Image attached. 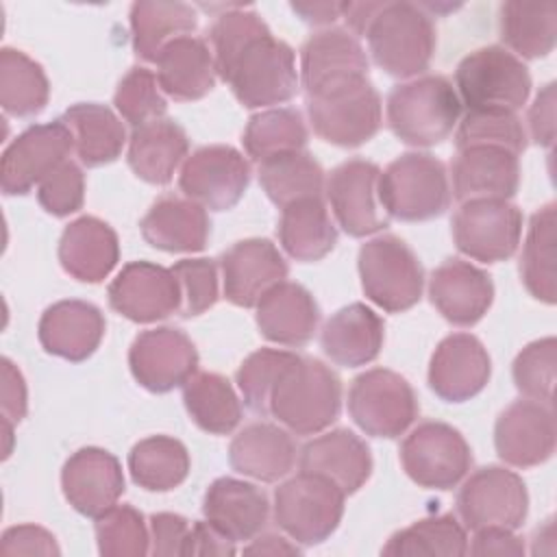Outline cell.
I'll return each instance as SVG.
<instances>
[{
	"label": "cell",
	"mask_w": 557,
	"mask_h": 557,
	"mask_svg": "<svg viewBox=\"0 0 557 557\" xmlns=\"http://www.w3.org/2000/svg\"><path fill=\"white\" fill-rule=\"evenodd\" d=\"M342 411V381L320 359L296 355L272 387L268 413L296 435H318Z\"/></svg>",
	"instance_id": "cell-1"
},
{
	"label": "cell",
	"mask_w": 557,
	"mask_h": 557,
	"mask_svg": "<svg viewBox=\"0 0 557 557\" xmlns=\"http://www.w3.org/2000/svg\"><path fill=\"white\" fill-rule=\"evenodd\" d=\"M218 76L231 85L233 96L248 109L287 102L298 89L294 50L272 37L270 30L246 41L218 67Z\"/></svg>",
	"instance_id": "cell-2"
},
{
	"label": "cell",
	"mask_w": 557,
	"mask_h": 557,
	"mask_svg": "<svg viewBox=\"0 0 557 557\" xmlns=\"http://www.w3.org/2000/svg\"><path fill=\"white\" fill-rule=\"evenodd\" d=\"M385 115L392 133L409 146L442 144L459 122L461 100L444 76H420L387 94Z\"/></svg>",
	"instance_id": "cell-3"
},
{
	"label": "cell",
	"mask_w": 557,
	"mask_h": 557,
	"mask_svg": "<svg viewBox=\"0 0 557 557\" xmlns=\"http://www.w3.org/2000/svg\"><path fill=\"white\" fill-rule=\"evenodd\" d=\"M363 37L374 63L396 78L422 74L435 52L431 15L413 2H383Z\"/></svg>",
	"instance_id": "cell-4"
},
{
	"label": "cell",
	"mask_w": 557,
	"mask_h": 557,
	"mask_svg": "<svg viewBox=\"0 0 557 557\" xmlns=\"http://www.w3.org/2000/svg\"><path fill=\"white\" fill-rule=\"evenodd\" d=\"M307 115L313 133L342 148L370 141L383 122L381 96L368 76H357L307 96Z\"/></svg>",
	"instance_id": "cell-5"
},
{
	"label": "cell",
	"mask_w": 557,
	"mask_h": 557,
	"mask_svg": "<svg viewBox=\"0 0 557 557\" xmlns=\"http://www.w3.org/2000/svg\"><path fill=\"white\" fill-rule=\"evenodd\" d=\"M455 87L468 111L516 113L531 94V74L507 48L483 46L459 61Z\"/></svg>",
	"instance_id": "cell-6"
},
{
	"label": "cell",
	"mask_w": 557,
	"mask_h": 557,
	"mask_svg": "<svg viewBox=\"0 0 557 557\" xmlns=\"http://www.w3.org/2000/svg\"><path fill=\"white\" fill-rule=\"evenodd\" d=\"M379 198L389 218L403 222L433 220L450 202L446 168L426 152L400 154L381 172Z\"/></svg>",
	"instance_id": "cell-7"
},
{
	"label": "cell",
	"mask_w": 557,
	"mask_h": 557,
	"mask_svg": "<svg viewBox=\"0 0 557 557\" xmlns=\"http://www.w3.org/2000/svg\"><path fill=\"white\" fill-rule=\"evenodd\" d=\"M344 498L331 479L300 470L274 490V520L296 544L315 546L339 527Z\"/></svg>",
	"instance_id": "cell-8"
},
{
	"label": "cell",
	"mask_w": 557,
	"mask_h": 557,
	"mask_svg": "<svg viewBox=\"0 0 557 557\" xmlns=\"http://www.w3.org/2000/svg\"><path fill=\"white\" fill-rule=\"evenodd\" d=\"M357 268L363 294L383 311L411 309L424 287V270L416 252L396 235H379L359 248Z\"/></svg>",
	"instance_id": "cell-9"
},
{
	"label": "cell",
	"mask_w": 557,
	"mask_h": 557,
	"mask_svg": "<svg viewBox=\"0 0 557 557\" xmlns=\"http://www.w3.org/2000/svg\"><path fill=\"white\" fill-rule=\"evenodd\" d=\"M348 413L366 435L392 440L418 418V398L405 376L372 368L355 376L348 389Z\"/></svg>",
	"instance_id": "cell-10"
},
{
	"label": "cell",
	"mask_w": 557,
	"mask_h": 557,
	"mask_svg": "<svg viewBox=\"0 0 557 557\" xmlns=\"http://www.w3.org/2000/svg\"><path fill=\"white\" fill-rule=\"evenodd\" d=\"M407 476L426 490L455 487L472 466L466 437L446 422H422L400 444Z\"/></svg>",
	"instance_id": "cell-11"
},
{
	"label": "cell",
	"mask_w": 557,
	"mask_h": 557,
	"mask_svg": "<svg viewBox=\"0 0 557 557\" xmlns=\"http://www.w3.org/2000/svg\"><path fill=\"white\" fill-rule=\"evenodd\" d=\"M529 511L524 481L503 466H485L472 472L459 494L457 513L472 531L500 527L516 531Z\"/></svg>",
	"instance_id": "cell-12"
},
{
	"label": "cell",
	"mask_w": 557,
	"mask_h": 557,
	"mask_svg": "<svg viewBox=\"0 0 557 557\" xmlns=\"http://www.w3.org/2000/svg\"><path fill=\"white\" fill-rule=\"evenodd\" d=\"M450 226L459 252L474 261L498 263L518 250L522 213L507 200H468L455 211Z\"/></svg>",
	"instance_id": "cell-13"
},
{
	"label": "cell",
	"mask_w": 557,
	"mask_h": 557,
	"mask_svg": "<svg viewBox=\"0 0 557 557\" xmlns=\"http://www.w3.org/2000/svg\"><path fill=\"white\" fill-rule=\"evenodd\" d=\"M74 137L63 120L33 124L2 152L0 187L7 196H24L67 161Z\"/></svg>",
	"instance_id": "cell-14"
},
{
	"label": "cell",
	"mask_w": 557,
	"mask_h": 557,
	"mask_svg": "<svg viewBox=\"0 0 557 557\" xmlns=\"http://www.w3.org/2000/svg\"><path fill=\"white\" fill-rule=\"evenodd\" d=\"M250 183V163L239 150L226 144H211L194 150L181 168V191L211 211L233 209Z\"/></svg>",
	"instance_id": "cell-15"
},
{
	"label": "cell",
	"mask_w": 557,
	"mask_h": 557,
	"mask_svg": "<svg viewBox=\"0 0 557 557\" xmlns=\"http://www.w3.org/2000/svg\"><path fill=\"white\" fill-rule=\"evenodd\" d=\"M128 368L144 389L165 394L185 385L198 372V350L185 331L157 326L133 339Z\"/></svg>",
	"instance_id": "cell-16"
},
{
	"label": "cell",
	"mask_w": 557,
	"mask_h": 557,
	"mask_svg": "<svg viewBox=\"0 0 557 557\" xmlns=\"http://www.w3.org/2000/svg\"><path fill=\"white\" fill-rule=\"evenodd\" d=\"M379 165L366 159H348L326 178L324 191L333 215L350 237H366L389 224L379 198Z\"/></svg>",
	"instance_id": "cell-17"
},
{
	"label": "cell",
	"mask_w": 557,
	"mask_h": 557,
	"mask_svg": "<svg viewBox=\"0 0 557 557\" xmlns=\"http://www.w3.org/2000/svg\"><path fill=\"white\" fill-rule=\"evenodd\" d=\"M109 305L131 322L165 320L181 309V287L170 268L150 261H131L111 281Z\"/></svg>",
	"instance_id": "cell-18"
},
{
	"label": "cell",
	"mask_w": 557,
	"mask_h": 557,
	"mask_svg": "<svg viewBox=\"0 0 557 557\" xmlns=\"http://www.w3.org/2000/svg\"><path fill=\"white\" fill-rule=\"evenodd\" d=\"M494 446L498 457L516 468H533L555 453V416L550 405L513 400L496 420Z\"/></svg>",
	"instance_id": "cell-19"
},
{
	"label": "cell",
	"mask_w": 557,
	"mask_h": 557,
	"mask_svg": "<svg viewBox=\"0 0 557 557\" xmlns=\"http://www.w3.org/2000/svg\"><path fill=\"white\" fill-rule=\"evenodd\" d=\"M65 500L87 518H100L124 494V474L115 455L98 446L78 448L61 470Z\"/></svg>",
	"instance_id": "cell-20"
},
{
	"label": "cell",
	"mask_w": 557,
	"mask_h": 557,
	"mask_svg": "<svg viewBox=\"0 0 557 557\" xmlns=\"http://www.w3.org/2000/svg\"><path fill=\"white\" fill-rule=\"evenodd\" d=\"M224 298L235 307H257L261 296L285 281L287 263L270 239L250 237L220 257Z\"/></svg>",
	"instance_id": "cell-21"
},
{
	"label": "cell",
	"mask_w": 557,
	"mask_h": 557,
	"mask_svg": "<svg viewBox=\"0 0 557 557\" xmlns=\"http://www.w3.org/2000/svg\"><path fill=\"white\" fill-rule=\"evenodd\" d=\"M492 361L479 337L453 333L444 337L429 363V387L446 403H463L483 392Z\"/></svg>",
	"instance_id": "cell-22"
},
{
	"label": "cell",
	"mask_w": 557,
	"mask_h": 557,
	"mask_svg": "<svg viewBox=\"0 0 557 557\" xmlns=\"http://www.w3.org/2000/svg\"><path fill=\"white\" fill-rule=\"evenodd\" d=\"M368 67L370 63L359 39L346 28H322L300 50V81L307 96L357 76H368Z\"/></svg>",
	"instance_id": "cell-23"
},
{
	"label": "cell",
	"mask_w": 557,
	"mask_h": 557,
	"mask_svg": "<svg viewBox=\"0 0 557 557\" xmlns=\"http://www.w3.org/2000/svg\"><path fill=\"white\" fill-rule=\"evenodd\" d=\"M453 196L468 200H509L520 185L518 154L498 146H470L457 150L450 165Z\"/></svg>",
	"instance_id": "cell-24"
},
{
	"label": "cell",
	"mask_w": 557,
	"mask_h": 557,
	"mask_svg": "<svg viewBox=\"0 0 557 557\" xmlns=\"http://www.w3.org/2000/svg\"><path fill=\"white\" fill-rule=\"evenodd\" d=\"M429 296L448 322L472 326L492 307L494 283L481 268L463 259H446L429 278Z\"/></svg>",
	"instance_id": "cell-25"
},
{
	"label": "cell",
	"mask_w": 557,
	"mask_h": 557,
	"mask_svg": "<svg viewBox=\"0 0 557 557\" xmlns=\"http://www.w3.org/2000/svg\"><path fill=\"white\" fill-rule=\"evenodd\" d=\"M104 329V315L96 305L72 298L59 300L41 313L37 335L48 355L78 363L96 352Z\"/></svg>",
	"instance_id": "cell-26"
},
{
	"label": "cell",
	"mask_w": 557,
	"mask_h": 557,
	"mask_svg": "<svg viewBox=\"0 0 557 557\" xmlns=\"http://www.w3.org/2000/svg\"><path fill=\"white\" fill-rule=\"evenodd\" d=\"M202 513L205 520L233 542H246L263 531L270 503L257 485L233 476H220L205 492Z\"/></svg>",
	"instance_id": "cell-27"
},
{
	"label": "cell",
	"mask_w": 557,
	"mask_h": 557,
	"mask_svg": "<svg viewBox=\"0 0 557 557\" xmlns=\"http://www.w3.org/2000/svg\"><path fill=\"white\" fill-rule=\"evenodd\" d=\"M300 470L331 479L344 494H355L372 474L368 444L348 429L313 437L300 450Z\"/></svg>",
	"instance_id": "cell-28"
},
{
	"label": "cell",
	"mask_w": 557,
	"mask_h": 557,
	"mask_svg": "<svg viewBox=\"0 0 557 557\" xmlns=\"http://www.w3.org/2000/svg\"><path fill=\"white\" fill-rule=\"evenodd\" d=\"M320 322V309L309 289L283 281L270 287L257 302L259 333L281 346H305Z\"/></svg>",
	"instance_id": "cell-29"
},
{
	"label": "cell",
	"mask_w": 557,
	"mask_h": 557,
	"mask_svg": "<svg viewBox=\"0 0 557 557\" xmlns=\"http://www.w3.org/2000/svg\"><path fill=\"white\" fill-rule=\"evenodd\" d=\"M383 320L363 302H350L335 311L320 333L324 355L344 368H359L374 361L383 348Z\"/></svg>",
	"instance_id": "cell-30"
},
{
	"label": "cell",
	"mask_w": 557,
	"mask_h": 557,
	"mask_svg": "<svg viewBox=\"0 0 557 557\" xmlns=\"http://www.w3.org/2000/svg\"><path fill=\"white\" fill-rule=\"evenodd\" d=\"M120 259V244L115 231L94 218L83 215L70 222L59 239L61 268L81 283L104 281Z\"/></svg>",
	"instance_id": "cell-31"
},
{
	"label": "cell",
	"mask_w": 557,
	"mask_h": 557,
	"mask_svg": "<svg viewBox=\"0 0 557 557\" xmlns=\"http://www.w3.org/2000/svg\"><path fill=\"white\" fill-rule=\"evenodd\" d=\"M144 239L165 252H198L211 235L207 209L189 198L163 196L139 222Z\"/></svg>",
	"instance_id": "cell-32"
},
{
	"label": "cell",
	"mask_w": 557,
	"mask_h": 557,
	"mask_svg": "<svg viewBox=\"0 0 557 557\" xmlns=\"http://www.w3.org/2000/svg\"><path fill=\"white\" fill-rule=\"evenodd\" d=\"M228 463L244 476L274 483L294 468L296 442L276 424L252 422L233 437L228 446Z\"/></svg>",
	"instance_id": "cell-33"
},
{
	"label": "cell",
	"mask_w": 557,
	"mask_h": 557,
	"mask_svg": "<svg viewBox=\"0 0 557 557\" xmlns=\"http://www.w3.org/2000/svg\"><path fill=\"white\" fill-rule=\"evenodd\" d=\"M159 87L174 100L205 98L215 85V61L207 41L185 35L170 41L157 57Z\"/></svg>",
	"instance_id": "cell-34"
},
{
	"label": "cell",
	"mask_w": 557,
	"mask_h": 557,
	"mask_svg": "<svg viewBox=\"0 0 557 557\" xmlns=\"http://www.w3.org/2000/svg\"><path fill=\"white\" fill-rule=\"evenodd\" d=\"M189 139L174 120H152L133 128L126 161L137 178L150 185H168L176 168L187 159Z\"/></svg>",
	"instance_id": "cell-35"
},
{
	"label": "cell",
	"mask_w": 557,
	"mask_h": 557,
	"mask_svg": "<svg viewBox=\"0 0 557 557\" xmlns=\"http://www.w3.org/2000/svg\"><path fill=\"white\" fill-rule=\"evenodd\" d=\"M278 242L296 261H320L337 244V228L322 196L300 198L281 209Z\"/></svg>",
	"instance_id": "cell-36"
},
{
	"label": "cell",
	"mask_w": 557,
	"mask_h": 557,
	"mask_svg": "<svg viewBox=\"0 0 557 557\" xmlns=\"http://www.w3.org/2000/svg\"><path fill=\"white\" fill-rule=\"evenodd\" d=\"M61 120L74 137V148L81 163L87 168H98L115 161L126 144L124 124L104 104H72L70 109H65Z\"/></svg>",
	"instance_id": "cell-37"
},
{
	"label": "cell",
	"mask_w": 557,
	"mask_h": 557,
	"mask_svg": "<svg viewBox=\"0 0 557 557\" xmlns=\"http://www.w3.org/2000/svg\"><path fill=\"white\" fill-rule=\"evenodd\" d=\"M198 13L185 2L141 0L131 7L133 50L144 61H157L159 52L174 39L194 33Z\"/></svg>",
	"instance_id": "cell-38"
},
{
	"label": "cell",
	"mask_w": 557,
	"mask_h": 557,
	"mask_svg": "<svg viewBox=\"0 0 557 557\" xmlns=\"http://www.w3.org/2000/svg\"><path fill=\"white\" fill-rule=\"evenodd\" d=\"M500 39L524 59H542L557 41L555 2H503L498 13Z\"/></svg>",
	"instance_id": "cell-39"
},
{
	"label": "cell",
	"mask_w": 557,
	"mask_h": 557,
	"mask_svg": "<svg viewBox=\"0 0 557 557\" xmlns=\"http://www.w3.org/2000/svg\"><path fill=\"white\" fill-rule=\"evenodd\" d=\"M183 403L194 424L213 435H228L242 420V403L218 372H196L183 385Z\"/></svg>",
	"instance_id": "cell-40"
},
{
	"label": "cell",
	"mask_w": 557,
	"mask_h": 557,
	"mask_svg": "<svg viewBox=\"0 0 557 557\" xmlns=\"http://www.w3.org/2000/svg\"><path fill=\"white\" fill-rule=\"evenodd\" d=\"M133 481L148 492H170L189 474V453L183 442L170 435L139 440L128 453Z\"/></svg>",
	"instance_id": "cell-41"
},
{
	"label": "cell",
	"mask_w": 557,
	"mask_h": 557,
	"mask_svg": "<svg viewBox=\"0 0 557 557\" xmlns=\"http://www.w3.org/2000/svg\"><path fill=\"white\" fill-rule=\"evenodd\" d=\"M50 85L44 67L15 48L0 50V104L13 117H33L48 104Z\"/></svg>",
	"instance_id": "cell-42"
},
{
	"label": "cell",
	"mask_w": 557,
	"mask_h": 557,
	"mask_svg": "<svg viewBox=\"0 0 557 557\" xmlns=\"http://www.w3.org/2000/svg\"><path fill=\"white\" fill-rule=\"evenodd\" d=\"M520 276L533 298L555 305V202L531 215L520 257Z\"/></svg>",
	"instance_id": "cell-43"
},
{
	"label": "cell",
	"mask_w": 557,
	"mask_h": 557,
	"mask_svg": "<svg viewBox=\"0 0 557 557\" xmlns=\"http://www.w3.org/2000/svg\"><path fill=\"white\" fill-rule=\"evenodd\" d=\"M259 183L265 196L278 207L300 198H315L324 191V170L305 150L276 154L259 163Z\"/></svg>",
	"instance_id": "cell-44"
},
{
	"label": "cell",
	"mask_w": 557,
	"mask_h": 557,
	"mask_svg": "<svg viewBox=\"0 0 557 557\" xmlns=\"http://www.w3.org/2000/svg\"><path fill=\"white\" fill-rule=\"evenodd\" d=\"M383 555H429V557H461L468 553L466 529L453 513L431 516L396 531L381 550Z\"/></svg>",
	"instance_id": "cell-45"
},
{
	"label": "cell",
	"mask_w": 557,
	"mask_h": 557,
	"mask_svg": "<svg viewBox=\"0 0 557 557\" xmlns=\"http://www.w3.org/2000/svg\"><path fill=\"white\" fill-rule=\"evenodd\" d=\"M248 157L265 161L276 154L298 152L307 146V126L300 111L289 107L255 113L242 135Z\"/></svg>",
	"instance_id": "cell-46"
},
{
	"label": "cell",
	"mask_w": 557,
	"mask_h": 557,
	"mask_svg": "<svg viewBox=\"0 0 557 557\" xmlns=\"http://www.w3.org/2000/svg\"><path fill=\"white\" fill-rule=\"evenodd\" d=\"M457 150L470 146H498L522 154L527 133L522 122L511 111H468L455 133Z\"/></svg>",
	"instance_id": "cell-47"
},
{
	"label": "cell",
	"mask_w": 557,
	"mask_h": 557,
	"mask_svg": "<svg viewBox=\"0 0 557 557\" xmlns=\"http://www.w3.org/2000/svg\"><path fill=\"white\" fill-rule=\"evenodd\" d=\"M96 540L104 557H141L150 553V529L141 511L131 505H115L96 518Z\"/></svg>",
	"instance_id": "cell-48"
},
{
	"label": "cell",
	"mask_w": 557,
	"mask_h": 557,
	"mask_svg": "<svg viewBox=\"0 0 557 557\" xmlns=\"http://www.w3.org/2000/svg\"><path fill=\"white\" fill-rule=\"evenodd\" d=\"M296 352L276 350V348H259L250 352L235 372L237 387L242 398L250 411L257 416H270L268 403L274 383L278 381L281 372L294 361Z\"/></svg>",
	"instance_id": "cell-49"
},
{
	"label": "cell",
	"mask_w": 557,
	"mask_h": 557,
	"mask_svg": "<svg viewBox=\"0 0 557 557\" xmlns=\"http://www.w3.org/2000/svg\"><path fill=\"white\" fill-rule=\"evenodd\" d=\"M113 104L133 128L148 124L152 120H161L168 109V102L159 91L157 74L139 65L131 67L122 76L113 94Z\"/></svg>",
	"instance_id": "cell-50"
},
{
	"label": "cell",
	"mask_w": 557,
	"mask_h": 557,
	"mask_svg": "<svg viewBox=\"0 0 557 557\" xmlns=\"http://www.w3.org/2000/svg\"><path fill=\"white\" fill-rule=\"evenodd\" d=\"M555 337H542L527 344L513 359V383L529 400L553 405L555 387Z\"/></svg>",
	"instance_id": "cell-51"
},
{
	"label": "cell",
	"mask_w": 557,
	"mask_h": 557,
	"mask_svg": "<svg viewBox=\"0 0 557 557\" xmlns=\"http://www.w3.org/2000/svg\"><path fill=\"white\" fill-rule=\"evenodd\" d=\"M181 287L183 318L205 313L218 302V263L213 259H181L172 268Z\"/></svg>",
	"instance_id": "cell-52"
},
{
	"label": "cell",
	"mask_w": 557,
	"mask_h": 557,
	"mask_svg": "<svg viewBox=\"0 0 557 557\" xmlns=\"http://www.w3.org/2000/svg\"><path fill=\"white\" fill-rule=\"evenodd\" d=\"M39 205L57 218L76 213L85 200V176L74 161L61 163L37 187Z\"/></svg>",
	"instance_id": "cell-53"
},
{
	"label": "cell",
	"mask_w": 557,
	"mask_h": 557,
	"mask_svg": "<svg viewBox=\"0 0 557 557\" xmlns=\"http://www.w3.org/2000/svg\"><path fill=\"white\" fill-rule=\"evenodd\" d=\"M189 520L161 511L150 516V553L152 555H185V544L189 535Z\"/></svg>",
	"instance_id": "cell-54"
},
{
	"label": "cell",
	"mask_w": 557,
	"mask_h": 557,
	"mask_svg": "<svg viewBox=\"0 0 557 557\" xmlns=\"http://www.w3.org/2000/svg\"><path fill=\"white\" fill-rule=\"evenodd\" d=\"M2 555H59L57 540L50 531L37 524H17L2 533Z\"/></svg>",
	"instance_id": "cell-55"
},
{
	"label": "cell",
	"mask_w": 557,
	"mask_h": 557,
	"mask_svg": "<svg viewBox=\"0 0 557 557\" xmlns=\"http://www.w3.org/2000/svg\"><path fill=\"white\" fill-rule=\"evenodd\" d=\"M28 409L26 383L22 372L11 359H2V420L17 424L24 420Z\"/></svg>",
	"instance_id": "cell-56"
},
{
	"label": "cell",
	"mask_w": 557,
	"mask_h": 557,
	"mask_svg": "<svg viewBox=\"0 0 557 557\" xmlns=\"http://www.w3.org/2000/svg\"><path fill=\"white\" fill-rule=\"evenodd\" d=\"M531 139L544 148L555 141V83H548L533 100L529 109Z\"/></svg>",
	"instance_id": "cell-57"
},
{
	"label": "cell",
	"mask_w": 557,
	"mask_h": 557,
	"mask_svg": "<svg viewBox=\"0 0 557 557\" xmlns=\"http://www.w3.org/2000/svg\"><path fill=\"white\" fill-rule=\"evenodd\" d=\"M185 555H235V542L209 520L194 522L187 535Z\"/></svg>",
	"instance_id": "cell-58"
},
{
	"label": "cell",
	"mask_w": 557,
	"mask_h": 557,
	"mask_svg": "<svg viewBox=\"0 0 557 557\" xmlns=\"http://www.w3.org/2000/svg\"><path fill=\"white\" fill-rule=\"evenodd\" d=\"M472 555H524L522 537L513 535L511 529L490 527L474 531L470 546Z\"/></svg>",
	"instance_id": "cell-59"
},
{
	"label": "cell",
	"mask_w": 557,
	"mask_h": 557,
	"mask_svg": "<svg viewBox=\"0 0 557 557\" xmlns=\"http://www.w3.org/2000/svg\"><path fill=\"white\" fill-rule=\"evenodd\" d=\"M346 2H292V11L300 15L302 22L313 26L333 24L337 17L344 15Z\"/></svg>",
	"instance_id": "cell-60"
},
{
	"label": "cell",
	"mask_w": 557,
	"mask_h": 557,
	"mask_svg": "<svg viewBox=\"0 0 557 557\" xmlns=\"http://www.w3.org/2000/svg\"><path fill=\"white\" fill-rule=\"evenodd\" d=\"M244 553H248V555H298L300 548L296 546V542L292 544L283 535L265 533V535L252 537V542L244 548Z\"/></svg>",
	"instance_id": "cell-61"
},
{
	"label": "cell",
	"mask_w": 557,
	"mask_h": 557,
	"mask_svg": "<svg viewBox=\"0 0 557 557\" xmlns=\"http://www.w3.org/2000/svg\"><path fill=\"white\" fill-rule=\"evenodd\" d=\"M383 2H346V9H344V20L346 24L350 26V33L357 35H366V28L370 26L372 17L376 15V11L381 9Z\"/></svg>",
	"instance_id": "cell-62"
}]
</instances>
